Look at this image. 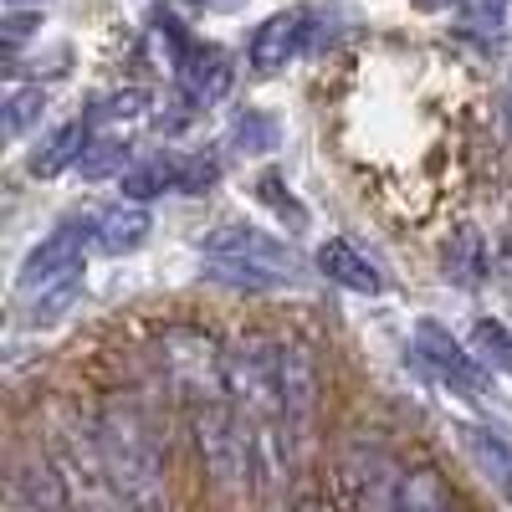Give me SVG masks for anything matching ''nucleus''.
<instances>
[{
	"label": "nucleus",
	"mask_w": 512,
	"mask_h": 512,
	"mask_svg": "<svg viewBox=\"0 0 512 512\" xmlns=\"http://www.w3.org/2000/svg\"><path fill=\"white\" fill-rule=\"evenodd\" d=\"M205 282L246 287V292H267V287H282V282H287V272L262 267V262H246V256H205Z\"/></svg>",
	"instance_id": "obj_18"
},
{
	"label": "nucleus",
	"mask_w": 512,
	"mask_h": 512,
	"mask_svg": "<svg viewBox=\"0 0 512 512\" xmlns=\"http://www.w3.org/2000/svg\"><path fill=\"white\" fill-rule=\"evenodd\" d=\"M118 185H123L128 200H154L164 190H180V159H169V154L139 159V164H128L118 175Z\"/></svg>",
	"instance_id": "obj_17"
},
{
	"label": "nucleus",
	"mask_w": 512,
	"mask_h": 512,
	"mask_svg": "<svg viewBox=\"0 0 512 512\" xmlns=\"http://www.w3.org/2000/svg\"><path fill=\"white\" fill-rule=\"evenodd\" d=\"M461 6V26L466 31H482L497 52V36H502V16H507V0H456Z\"/></svg>",
	"instance_id": "obj_26"
},
{
	"label": "nucleus",
	"mask_w": 512,
	"mask_h": 512,
	"mask_svg": "<svg viewBox=\"0 0 512 512\" xmlns=\"http://www.w3.org/2000/svg\"><path fill=\"white\" fill-rule=\"evenodd\" d=\"M154 364H159L169 390L195 400V405L231 395L226 390V354L200 328H169L164 338H154Z\"/></svg>",
	"instance_id": "obj_2"
},
{
	"label": "nucleus",
	"mask_w": 512,
	"mask_h": 512,
	"mask_svg": "<svg viewBox=\"0 0 512 512\" xmlns=\"http://www.w3.org/2000/svg\"><path fill=\"white\" fill-rule=\"evenodd\" d=\"M338 482H344V502L354 507H395V487H400V466L390 461V451L374 441H354L338 466Z\"/></svg>",
	"instance_id": "obj_5"
},
{
	"label": "nucleus",
	"mask_w": 512,
	"mask_h": 512,
	"mask_svg": "<svg viewBox=\"0 0 512 512\" xmlns=\"http://www.w3.org/2000/svg\"><path fill=\"white\" fill-rule=\"evenodd\" d=\"M461 446H466V456L477 461V472L487 477V487H497V492L512 497V446L502 436H492L487 425H466Z\"/></svg>",
	"instance_id": "obj_15"
},
{
	"label": "nucleus",
	"mask_w": 512,
	"mask_h": 512,
	"mask_svg": "<svg viewBox=\"0 0 512 512\" xmlns=\"http://www.w3.org/2000/svg\"><path fill=\"white\" fill-rule=\"evenodd\" d=\"M41 113H47V93L41 88H16L6 98V139H21L31 123H41Z\"/></svg>",
	"instance_id": "obj_25"
},
{
	"label": "nucleus",
	"mask_w": 512,
	"mask_h": 512,
	"mask_svg": "<svg viewBox=\"0 0 512 512\" xmlns=\"http://www.w3.org/2000/svg\"><path fill=\"white\" fill-rule=\"evenodd\" d=\"M175 77H180V93H190L200 108L231 93V62L216 47H200V41H190L175 57Z\"/></svg>",
	"instance_id": "obj_10"
},
{
	"label": "nucleus",
	"mask_w": 512,
	"mask_h": 512,
	"mask_svg": "<svg viewBox=\"0 0 512 512\" xmlns=\"http://www.w3.org/2000/svg\"><path fill=\"white\" fill-rule=\"evenodd\" d=\"M277 384H282V415L292 420V431H303L318 410V395H323L313 354L297 344H277Z\"/></svg>",
	"instance_id": "obj_8"
},
{
	"label": "nucleus",
	"mask_w": 512,
	"mask_h": 512,
	"mask_svg": "<svg viewBox=\"0 0 512 512\" xmlns=\"http://www.w3.org/2000/svg\"><path fill=\"white\" fill-rule=\"evenodd\" d=\"M195 108H200V103L185 93V98H175V103H169V113H154V128H159V134H180V128H190Z\"/></svg>",
	"instance_id": "obj_30"
},
{
	"label": "nucleus",
	"mask_w": 512,
	"mask_h": 512,
	"mask_svg": "<svg viewBox=\"0 0 512 512\" xmlns=\"http://www.w3.org/2000/svg\"><path fill=\"white\" fill-rule=\"evenodd\" d=\"M103 461H108V487L123 507H159L164 502V451L149 420L134 405H108L98 420Z\"/></svg>",
	"instance_id": "obj_1"
},
{
	"label": "nucleus",
	"mask_w": 512,
	"mask_h": 512,
	"mask_svg": "<svg viewBox=\"0 0 512 512\" xmlns=\"http://www.w3.org/2000/svg\"><path fill=\"white\" fill-rule=\"evenodd\" d=\"M149 231H154L149 210H144V200H134V205H118V210H108V216H98L93 246L103 256H128V251H139L149 241Z\"/></svg>",
	"instance_id": "obj_14"
},
{
	"label": "nucleus",
	"mask_w": 512,
	"mask_h": 512,
	"mask_svg": "<svg viewBox=\"0 0 512 512\" xmlns=\"http://www.w3.org/2000/svg\"><path fill=\"white\" fill-rule=\"evenodd\" d=\"M472 344H477V354H482L492 369L512 374V333H507L497 318H477V328H472Z\"/></svg>",
	"instance_id": "obj_23"
},
{
	"label": "nucleus",
	"mask_w": 512,
	"mask_h": 512,
	"mask_svg": "<svg viewBox=\"0 0 512 512\" xmlns=\"http://www.w3.org/2000/svg\"><path fill=\"white\" fill-rule=\"evenodd\" d=\"M507 123H512V93H507Z\"/></svg>",
	"instance_id": "obj_33"
},
{
	"label": "nucleus",
	"mask_w": 512,
	"mask_h": 512,
	"mask_svg": "<svg viewBox=\"0 0 512 512\" xmlns=\"http://www.w3.org/2000/svg\"><path fill=\"white\" fill-rule=\"evenodd\" d=\"M456 497L441 487V477L436 472H400V487H395V507H410V512H441V507H451Z\"/></svg>",
	"instance_id": "obj_20"
},
{
	"label": "nucleus",
	"mask_w": 512,
	"mask_h": 512,
	"mask_svg": "<svg viewBox=\"0 0 512 512\" xmlns=\"http://www.w3.org/2000/svg\"><path fill=\"white\" fill-rule=\"evenodd\" d=\"M216 180H221V159H216V154H190V159H180V190H185V195H205Z\"/></svg>",
	"instance_id": "obj_27"
},
{
	"label": "nucleus",
	"mask_w": 512,
	"mask_h": 512,
	"mask_svg": "<svg viewBox=\"0 0 512 512\" xmlns=\"http://www.w3.org/2000/svg\"><path fill=\"white\" fill-rule=\"evenodd\" d=\"M128 169V144L118 134H103V139H88V149H82L77 159V175L82 180H113Z\"/></svg>",
	"instance_id": "obj_21"
},
{
	"label": "nucleus",
	"mask_w": 512,
	"mask_h": 512,
	"mask_svg": "<svg viewBox=\"0 0 512 512\" xmlns=\"http://www.w3.org/2000/svg\"><path fill=\"white\" fill-rule=\"evenodd\" d=\"M313 262H318V272L328 277V282H338V287H349V292H364V297H374L384 282H379V272H374V262H369V256H359L349 241H323L318 246V256H313Z\"/></svg>",
	"instance_id": "obj_13"
},
{
	"label": "nucleus",
	"mask_w": 512,
	"mask_h": 512,
	"mask_svg": "<svg viewBox=\"0 0 512 512\" xmlns=\"http://www.w3.org/2000/svg\"><path fill=\"white\" fill-rule=\"evenodd\" d=\"M195 446H200L205 472L221 487H246L256 477V431L226 400H205L195 410Z\"/></svg>",
	"instance_id": "obj_3"
},
{
	"label": "nucleus",
	"mask_w": 512,
	"mask_h": 512,
	"mask_svg": "<svg viewBox=\"0 0 512 512\" xmlns=\"http://www.w3.org/2000/svg\"><path fill=\"white\" fill-rule=\"evenodd\" d=\"M36 26H41V16H36V11L11 6V16H6V52H16L21 41H31V36H36Z\"/></svg>",
	"instance_id": "obj_31"
},
{
	"label": "nucleus",
	"mask_w": 512,
	"mask_h": 512,
	"mask_svg": "<svg viewBox=\"0 0 512 512\" xmlns=\"http://www.w3.org/2000/svg\"><path fill=\"white\" fill-rule=\"evenodd\" d=\"M93 231H98V221H82V226H62V231H52L41 246H31V256L21 262V277H16L21 297H31V292H41V287H52V282L82 272V246L93 241Z\"/></svg>",
	"instance_id": "obj_6"
},
{
	"label": "nucleus",
	"mask_w": 512,
	"mask_h": 512,
	"mask_svg": "<svg viewBox=\"0 0 512 512\" xmlns=\"http://www.w3.org/2000/svg\"><path fill=\"white\" fill-rule=\"evenodd\" d=\"M11 6H41V0H11Z\"/></svg>",
	"instance_id": "obj_32"
},
{
	"label": "nucleus",
	"mask_w": 512,
	"mask_h": 512,
	"mask_svg": "<svg viewBox=\"0 0 512 512\" xmlns=\"http://www.w3.org/2000/svg\"><path fill=\"white\" fill-rule=\"evenodd\" d=\"M303 36H308V11H277L256 26L251 36V67L256 72H282L297 52H303Z\"/></svg>",
	"instance_id": "obj_9"
},
{
	"label": "nucleus",
	"mask_w": 512,
	"mask_h": 512,
	"mask_svg": "<svg viewBox=\"0 0 512 512\" xmlns=\"http://www.w3.org/2000/svg\"><path fill=\"white\" fill-rule=\"evenodd\" d=\"M231 144L241 154H272L277 149V123L267 113H241L236 128H231Z\"/></svg>",
	"instance_id": "obj_24"
},
{
	"label": "nucleus",
	"mask_w": 512,
	"mask_h": 512,
	"mask_svg": "<svg viewBox=\"0 0 512 512\" xmlns=\"http://www.w3.org/2000/svg\"><path fill=\"white\" fill-rule=\"evenodd\" d=\"M226 390L246 405V415H282V384H277V344L246 338L226 354Z\"/></svg>",
	"instance_id": "obj_4"
},
{
	"label": "nucleus",
	"mask_w": 512,
	"mask_h": 512,
	"mask_svg": "<svg viewBox=\"0 0 512 512\" xmlns=\"http://www.w3.org/2000/svg\"><path fill=\"white\" fill-rule=\"evenodd\" d=\"M11 502L26 507V512H57V507H67L62 477L52 472V461L41 451H21V461L11 466Z\"/></svg>",
	"instance_id": "obj_11"
},
{
	"label": "nucleus",
	"mask_w": 512,
	"mask_h": 512,
	"mask_svg": "<svg viewBox=\"0 0 512 512\" xmlns=\"http://www.w3.org/2000/svg\"><path fill=\"white\" fill-rule=\"evenodd\" d=\"M487 272V246H482V231L477 226H461L446 246V282L456 287H477Z\"/></svg>",
	"instance_id": "obj_19"
},
{
	"label": "nucleus",
	"mask_w": 512,
	"mask_h": 512,
	"mask_svg": "<svg viewBox=\"0 0 512 512\" xmlns=\"http://www.w3.org/2000/svg\"><path fill=\"white\" fill-rule=\"evenodd\" d=\"M88 128H93L88 118H82V123H62L57 134H52L47 144H41L31 159H26V169H31L36 180L62 175V169H67V164H77V159H82V149H88Z\"/></svg>",
	"instance_id": "obj_16"
},
{
	"label": "nucleus",
	"mask_w": 512,
	"mask_h": 512,
	"mask_svg": "<svg viewBox=\"0 0 512 512\" xmlns=\"http://www.w3.org/2000/svg\"><path fill=\"white\" fill-rule=\"evenodd\" d=\"M415 354L431 364V369L451 384V390H461L466 400H482V395H487V369H482L472 354H466L441 323H431V318L415 323Z\"/></svg>",
	"instance_id": "obj_7"
},
{
	"label": "nucleus",
	"mask_w": 512,
	"mask_h": 512,
	"mask_svg": "<svg viewBox=\"0 0 512 512\" xmlns=\"http://www.w3.org/2000/svg\"><path fill=\"white\" fill-rule=\"evenodd\" d=\"M205 256H246V262H262V267H277V272L297 267V256L282 241H272L267 231H256V226H221V231H210L205 236Z\"/></svg>",
	"instance_id": "obj_12"
},
{
	"label": "nucleus",
	"mask_w": 512,
	"mask_h": 512,
	"mask_svg": "<svg viewBox=\"0 0 512 512\" xmlns=\"http://www.w3.org/2000/svg\"><path fill=\"white\" fill-rule=\"evenodd\" d=\"M144 93L139 88H123V93H108V98H98V108L88 113V123H118V118H139L144 113Z\"/></svg>",
	"instance_id": "obj_28"
},
{
	"label": "nucleus",
	"mask_w": 512,
	"mask_h": 512,
	"mask_svg": "<svg viewBox=\"0 0 512 512\" xmlns=\"http://www.w3.org/2000/svg\"><path fill=\"white\" fill-rule=\"evenodd\" d=\"M256 195H262V200L277 210L282 221H292V226H303V221H308V210H303V205H297V200L287 195L282 175H262V180H256Z\"/></svg>",
	"instance_id": "obj_29"
},
{
	"label": "nucleus",
	"mask_w": 512,
	"mask_h": 512,
	"mask_svg": "<svg viewBox=\"0 0 512 512\" xmlns=\"http://www.w3.org/2000/svg\"><path fill=\"white\" fill-rule=\"evenodd\" d=\"M77 297H82V272H72V277H62V282H52V287H41V292H31V323H52V318H62V313H72L77 308Z\"/></svg>",
	"instance_id": "obj_22"
}]
</instances>
